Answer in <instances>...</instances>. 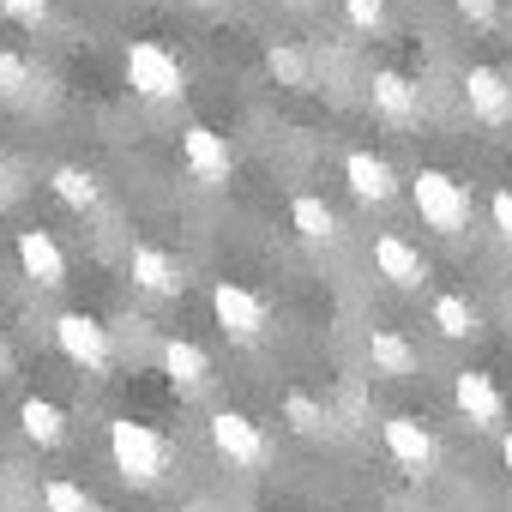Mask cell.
Wrapping results in <instances>:
<instances>
[{"instance_id": "obj_1", "label": "cell", "mask_w": 512, "mask_h": 512, "mask_svg": "<svg viewBox=\"0 0 512 512\" xmlns=\"http://www.w3.org/2000/svg\"><path fill=\"white\" fill-rule=\"evenodd\" d=\"M109 458H115L127 488H157L169 476V440L151 422H133V416L109 422Z\"/></svg>"}, {"instance_id": "obj_2", "label": "cell", "mask_w": 512, "mask_h": 512, "mask_svg": "<svg viewBox=\"0 0 512 512\" xmlns=\"http://www.w3.org/2000/svg\"><path fill=\"white\" fill-rule=\"evenodd\" d=\"M410 199H416L422 223L440 229V235H458V229L470 223V193H464L446 169H416V175H410Z\"/></svg>"}, {"instance_id": "obj_3", "label": "cell", "mask_w": 512, "mask_h": 512, "mask_svg": "<svg viewBox=\"0 0 512 512\" xmlns=\"http://www.w3.org/2000/svg\"><path fill=\"white\" fill-rule=\"evenodd\" d=\"M127 85L145 97V103H175L181 91H187V73H181V61L163 49V43H127Z\"/></svg>"}, {"instance_id": "obj_4", "label": "cell", "mask_w": 512, "mask_h": 512, "mask_svg": "<svg viewBox=\"0 0 512 512\" xmlns=\"http://www.w3.org/2000/svg\"><path fill=\"white\" fill-rule=\"evenodd\" d=\"M211 314H217L223 338H235V344H260V338H266V326H272L266 296H253L247 284H229V278H217V284H211Z\"/></svg>"}, {"instance_id": "obj_5", "label": "cell", "mask_w": 512, "mask_h": 512, "mask_svg": "<svg viewBox=\"0 0 512 512\" xmlns=\"http://www.w3.org/2000/svg\"><path fill=\"white\" fill-rule=\"evenodd\" d=\"M205 434H211V452L229 470H260L266 464V434H260V422H253L247 410H211Z\"/></svg>"}, {"instance_id": "obj_6", "label": "cell", "mask_w": 512, "mask_h": 512, "mask_svg": "<svg viewBox=\"0 0 512 512\" xmlns=\"http://www.w3.org/2000/svg\"><path fill=\"white\" fill-rule=\"evenodd\" d=\"M55 344H61V356H67L73 368H85V374H109V362H115L109 326L91 320V314H79V308L55 314Z\"/></svg>"}, {"instance_id": "obj_7", "label": "cell", "mask_w": 512, "mask_h": 512, "mask_svg": "<svg viewBox=\"0 0 512 512\" xmlns=\"http://www.w3.org/2000/svg\"><path fill=\"white\" fill-rule=\"evenodd\" d=\"M380 434H386V452H392V464H398L404 476H416V482L434 476V458H440V452H434V434H428L416 416H386Z\"/></svg>"}, {"instance_id": "obj_8", "label": "cell", "mask_w": 512, "mask_h": 512, "mask_svg": "<svg viewBox=\"0 0 512 512\" xmlns=\"http://www.w3.org/2000/svg\"><path fill=\"white\" fill-rule=\"evenodd\" d=\"M368 97H374V115H380L386 127H416V121H422V85L404 79L398 67H380L374 85H368Z\"/></svg>"}, {"instance_id": "obj_9", "label": "cell", "mask_w": 512, "mask_h": 512, "mask_svg": "<svg viewBox=\"0 0 512 512\" xmlns=\"http://www.w3.org/2000/svg\"><path fill=\"white\" fill-rule=\"evenodd\" d=\"M13 247H19V266H25V278L37 290H61L67 284V253H61V241L49 229H19Z\"/></svg>"}, {"instance_id": "obj_10", "label": "cell", "mask_w": 512, "mask_h": 512, "mask_svg": "<svg viewBox=\"0 0 512 512\" xmlns=\"http://www.w3.org/2000/svg\"><path fill=\"white\" fill-rule=\"evenodd\" d=\"M374 272H380L392 290H422V284H428V260H422L404 235H392V229L374 235Z\"/></svg>"}, {"instance_id": "obj_11", "label": "cell", "mask_w": 512, "mask_h": 512, "mask_svg": "<svg viewBox=\"0 0 512 512\" xmlns=\"http://www.w3.org/2000/svg\"><path fill=\"white\" fill-rule=\"evenodd\" d=\"M127 272H133V284H139L145 296H181V290H187V266L175 260L169 247H151V241H139V247H133Z\"/></svg>"}, {"instance_id": "obj_12", "label": "cell", "mask_w": 512, "mask_h": 512, "mask_svg": "<svg viewBox=\"0 0 512 512\" xmlns=\"http://www.w3.org/2000/svg\"><path fill=\"white\" fill-rule=\"evenodd\" d=\"M452 404L464 410L470 428H500V422H506V398H500V386H494L488 374H470V368H464V374L452 380Z\"/></svg>"}, {"instance_id": "obj_13", "label": "cell", "mask_w": 512, "mask_h": 512, "mask_svg": "<svg viewBox=\"0 0 512 512\" xmlns=\"http://www.w3.org/2000/svg\"><path fill=\"white\" fill-rule=\"evenodd\" d=\"M464 103H470L476 121L500 127V121L512 115V85H506V73H494V67H464Z\"/></svg>"}, {"instance_id": "obj_14", "label": "cell", "mask_w": 512, "mask_h": 512, "mask_svg": "<svg viewBox=\"0 0 512 512\" xmlns=\"http://www.w3.org/2000/svg\"><path fill=\"white\" fill-rule=\"evenodd\" d=\"M344 181H350V193H356L362 205H386V199L398 193V169H392L386 157H374V151H350V157H344Z\"/></svg>"}, {"instance_id": "obj_15", "label": "cell", "mask_w": 512, "mask_h": 512, "mask_svg": "<svg viewBox=\"0 0 512 512\" xmlns=\"http://www.w3.org/2000/svg\"><path fill=\"white\" fill-rule=\"evenodd\" d=\"M181 157H187V169L205 181V187H217V181H229V145L211 133V127H181Z\"/></svg>"}, {"instance_id": "obj_16", "label": "cell", "mask_w": 512, "mask_h": 512, "mask_svg": "<svg viewBox=\"0 0 512 512\" xmlns=\"http://www.w3.org/2000/svg\"><path fill=\"white\" fill-rule=\"evenodd\" d=\"M163 374H169V386H175L181 398H193V392L211 386V356H205L193 338H169V344H163Z\"/></svg>"}, {"instance_id": "obj_17", "label": "cell", "mask_w": 512, "mask_h": 512, "mask_svg": "<svg viewBox=\"0 0 512 512\" xmlns=\"http://www.w3.org/2000/svg\"><path fill=\"white\" fill-rule=\"evenodd\" d=\"M368 362H374V374H386V380H410V374L422 368L416 344H410L404 332H392V326H374V332H368Z\"/></svg>"}, {"instance_id": "obj_18", "label": "cell", "mask_w": 512, "mask_h": 512, "mask_svg": "<svg viewBox=\"0 0 512 512\" xmlns=\"http://www.w3.org/2000/svg\"><path fill=\"white\" fill-rule=\"evenodd\" d=\"M49 193L67 205V211H97L103 205V181L91 175V169H79V163H61V169H49Z\"/></svg>"}, {"instance_id": "obj_19", "label": "cell", "mask_w": 512, "mask_h": 512, "mask_svg": "<svg viewBox=\"0 0 512 512\" xmlns=\"http://www.w3.org/2000/svg\"><path fill=\"white\" fill-rule=\"evenodd\" d=\"M290 223H296V235L314 241V247L338 241V211H332L320 193H296V199H290Z\"/></svg>"}, {"instance_id": "obj_20", "label": "cell", "mask_w": 512, "mask_h": 512, "mask_svg": "<svg viewBox=\"0 0 512 512\" xmlns=\"http://www.w3.org/2000/svg\"><path fill=\"white\" fill-rule=\"evenodd\" d=\"M19 428H25V440H37V446H61V440H67V410H61L55 398H25V404H19Z\"/></svg>"}, {"instance_id": "obj_21", "label": "cell", "mask_w": 512, "mask_h": 512, "mask_svg": "<svg viewBox=\"0 0 512 512\" xmlns=\"http://www.w3.org/2000/svg\"><path fill=\"white\" fill-rule=\"evenodd\" d=\"M428 320L440 326V338H476V308L464 302V296H434V308H428Z\"/></svg>"}, {"instance_id": "obj_22", "label": "cell", "mask_w": 512, "mask_h": 512, "mask_svg": "<svg viewBox=\"0 0 512 512\" xmlns=\"http://www.w3.org/2000/svg\"><path fill=\"white\" fill-rule=\"evenodd\" d=\"M43 512H97V500H91V488H85V482L49 476V482H43Z\"/></svg>"}, {"instance_id": "obj_23", "label": "cell", "mask_w": 512, "mask_h": 512, "mask_svg": "<svg viewBox=\"0 0 512 512\" xmlns=\"http://www.w3.org/2000/svg\"><path fill=\"white\" fill-rule=\"evenodd\" d=\"M284 422H290L296 434H320V428H326V404L308 398V392H284Z\"/></svg>"}, {"instance_id": "obj_24", "label": "cell", "mask_w": 512, "mask_h": 512, "mask_svg": "<svg viewBox=\"0 0 512 512\" xmlns=\"http://www.w3.org/2000/svg\"><path fill=\"white\" fill-rule=\"evenodd\" d=\"M31 91V61L19 49H0V103H19Z\"/></svg>"}, {"instance_id": "obj_25", "label": "cell", "mask_w": 512, "mask_h": 512, "mask_svg": "<svg viewBox=\"0 0 512 512\" xmlns=\"http://www.w3.org/2000/svg\"><path fill=\"white\" fill-rule=\"evenodd\" d=\"M266 67H272L278 85H308V61H302V49H284V43H278V49L266 55Z\"/></svg>"}, {"instance_id": "obj_26", "label": "cell", "mask_w": 512, "mask_h": 512, "mask_svg": "<svg viewBox=\"0 0 512 512\" xmlns=\"http://www.w3.org/2000/svg\"><path fill=\"white\" fill-rule=\"evenodd\" d=\"M344 19L356 31H380L386 25V0H344Z\"/></svg>"}, {"instance_id": "obj_27", "label": "cell", "mask_w": 512, "mask_h": 512, "mask_svg": "<svg viewBox=\"0 0 512 512\" xmlns=\"http://www.w3.org/2000/svg\"><path fill=\"white\" fill-rule=\"evenodd\" d=\"M0 13H7L13 25H31V31H37V25L49 19V0H0Z\"/></svg>"}, {"instance_id": "obj_28", "label": "cell", "mask_w": 512, "mask_h": 512, "mask_svg": "<svg viewBox=\"0 0 512 512\" xmlns=\"http://www.w3.org/2000/svg\"><path fill=\"white\" fill-rule=\"evenodd\" d=\"M452 7H458V19H470V25H482V31L500 25V0H452Z\"/></svg>"}, {"instance_id": "obj_29", "label": "cell", "mask_w": 512, "mask_h": 512, "mask_svg": "<svg viewBox=\"0 0 512 512\" xmlns=\"http://www.w3.org/2000/svg\"><path fill=\"white\" fill-rule=\"evenodd\" d=\"M488 217H494L500 241H512V187H494V199H488Z\"/></svg>"}, {"instance_id": "obj_30", "label": "cell", "mask_w": 512, "mask_h": 512, "mask_svg": "<svg viewBox=\"0 0 512 512\" xmlns=\"http://www.w3.org/2000/svg\"><path fill=\"white\" fill-rule=\"evenodd\" d=\"M19 193V181H13V163H0V199H13Z\"/></svg>"}, {"instance_id": "obj_31", "label": "cell", "mask_w": 512, "mask_h": 512, "mask_svg": "<svg viewBox=\"0 0 512 512\" xmlns=\"http://www.w3.org/2000/svg\"><path fill=\"white\" fill-rule=\"evenodd\" d=\"M500 458H506V476H512V434H500Z\"/></svg>"}, {"instance_id": "obj_32", "label": "cell", "mask_w": 512, "mask_h": 512, "mask_svg": "<svg viewBox=\"0 0 512 512\" xmlns=\"http://www.w3.org/2000/svg\"><path fill=\"white\" fill-rule=\"evenodd\" d=\"M13 374V356H7V344H0V380H7Z\"/></svg>"}]
</instances>
